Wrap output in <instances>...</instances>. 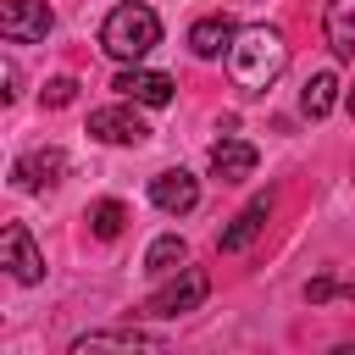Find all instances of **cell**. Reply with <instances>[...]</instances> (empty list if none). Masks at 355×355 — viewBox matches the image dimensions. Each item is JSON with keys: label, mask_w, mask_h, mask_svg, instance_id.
I'll list each match as a JSON object with an SVG mask.
<instances>
[{"label": "cell", "mask_w": 355, "mask_h": 355, "mask_svg": "<svg viewBox=\"0 0 355 355\" xmlns=\"http://www.w3.org/2000/svg\"><path fill=\"white\" fill-rule=\"evenodd\" d=\"M333 105H338V78H333V72H311L305 89H300V111H305L311 122H322Z\"/></svg>", "instance_id": "15"}, {"label": "cell", "mask_w": 355, "mask_h": 355, "mask_svg": "<svg viewBox=\"0 0 355 355\" xmlns=\"http://www.w3.org/2000/svg\"><path fill=\"white\" fill-rule=\"evenodd\" d=\"M255 172V144L244 139H216L211 144V178L216 183H244Z\"/></svg>", "instance_id": "11"}, {"label": "cell", "mask_w": 355, "mask_h": 355, "mask_svg": "<svg viewBox=\"0 0 355 355\" xmlns=\"http://www.w3.org/2000/svg\"><path fill=\"white\" fill-rule=\"evenodd\" d=\"M266 216H272V194H255L227 227H222V239H216V250L222 255H239V250H250L255 239H261V227H266Z\"/></svg>", "instance_id": "9"}, {"label": "cell", "mask_w": 355, "mask_h": 355, "mask_svg": "<svg viewBox=\"0 0 355 355\" xmlns=\"http://www.w3.org/2000/svg\"><path fill=\"white\" fill-rule=\"evenodd\" d=\"M122 227H128V205L122 200H94L89 205V233L94 239H116Z\"/></svg>", "instance_id": "17"}, {"label": "cell", "mask_w": 355, "mask_h": 355, "mask_svg": "<svg viewBox=\"0 0 355 355\" xmlns=\"http://www.w3.org/2000/svg\"><path fill=\"white\" fill-rule=\"evenodd\" d=\"M50 22L55 17L44 0H0V39H11V44H44Z\"/></svg>", "instance_id": "4"}, {"label": "cell", "mask_w": 355, "mask_h": 355, "mask_svg": "<svg viewBox=\"0 0 355 355\" xmlns=\"http://www.w3.org/2000/svg\"><path fill=\"white\" fill-rule=\"evenodd\" d=\"M322 28H327V44H333V55H355V0H327V17H322Z\"/></svg>", "instance_id": "14"}, {"label": "cell", "mask_w": 355, "mask_h": 355, "mask_svg": "<svg viewBox=\"0 0 355 355\" xmlns=\"http://www.w3.org/2000/svg\"><path fill=\"white\" fill-rule=\"evenodd\" d=\"M0 78H6V89H0V94H6V100H17V61H6V67H0Z\"/></svg>", "instance_id": "20"}, {"label": "cell", "mask_w": 355, "mask_h": 355, "mask_svg": "<svg viewBox=\"0 0 355 355\" xmlns=\"http://www.w3.org/2000/svg\"><path fill=\"white\" fill-rule=\"evenodd\" d=\"M183 261H189V244H183L178 233H161V239L144 250V272H150V277H172Z\"/></svg>", "instance_id": "16"}, {"label": "cell", "mask_w": 355, "mask_h": 355, "mask_svg": "<svg viewBox=\"0 0 355 355\" xmlns=\"http://www.w3.org/2000/svg\"><path fill=\"white\" fill-rule=\"evenodd\" d=\"M0 266H6L17 283H44V255H39V244H33V233H28L22 222H11V227L0 233Z\"/></svg>", "instance_id": "5"}, {"label": "cell", "mask_w": 355, "mask_h": 355, "mask_svg": "<svg viewBox=\"0 0 355 355\" xmlns=\"http://www.w3.org/2000/svg\"><path fill=\"white\" fill-rule=\"evenodd\" d=\"M333 288H338L333 277H311V283H305V300H311V305H322V300H333Z\"/></svg>", "instance_id": "19"}, {"label": "cell", "mask_w": 355, "mask_h": 355, "mask_svg": "<svg viewBox=\"0 0 355 355\" xmlns=\"http://www.w3.org/2000/svg\"><path fill=\"white\" fill-rule=\"evenodd\" d=\"M344 105H349V116H355V89H349V94H344Z\"/></svg>", "instance_id": "21"}, {"label": "cell", "mask_w": 355, "mask_h": 355, "mask_svg": "<svg viewBox=\"0 0 355 355\" xmlns=\"http://www.w3.org/2000/svg\"><path fill=\"white\" fill-rule=\"evenodd\" d=\"M161 44V17L144 0H122L105 22H100V50L111 61H144Z\"/></svg>", "instance_id": "2"}, {"label": "cell", "mask_w": 355, "mask_h": 355, "mask_svg": "<svg viewBox=\"0 0 355 355\" xmlns=\"http://www.w3.org/2000/svg\"><path fill=\"white\" fill-rule=\"evenodd\" d=\"M89 133H94L100 144H144V139H150V128H144V116H139L133 105L89 111Z\"/></svg>", "instance_id": "7"}, {"label": "cell", "mask_w": 355, "mask_h": 355, "mask_svg": "<svg viewBox=\"0 0 355 355\" xmlns=\"http://www.w3.org/2000/svg\"><path fill=\"white\" fill-rule=\"evenodd\" d=\"M227 72L244 94H266L283 72H288V44L277 28L255 22V28H239L233 44H227Z\"/></svg>", "instance_id": "1"}, {"label": "cell", "mask_w": 355, "mask_h": 355, "mask_svg": "<svg viewBox=\"0 0 355 355\" xmlns=\"http://www.w3.org/2000/svg\"><path fill=\"white\" fill-rule=\"evenodd\" d=\"M111 89L122 94V100H133V105H172V78L166 72H150V67H139V61H128L116 78H111Z\"/></svg>", "instance_id": "6"}, {"label": "cell", "mask_w": 355, "mask_h": 355, "mask_svg": "<svg viewBox=\"0 0 355 355\" xmlns=\"http://www.w3.org/2000/svg\"><path fill=\"white\" fill-rule=\"evenodd\" d=\"M161 344H166L161 333L116 327V333H83V338H72V355H89V349H161Z\"/></svg>", "instance_id": "13"}, {"label": "cell", "mask_w": 355, "mask_h": 355, "mask_svg": "<svg viewBox=\"0 0 355 355\" xmlns=\"http://www.w3.org/2000/svg\"><path fill=\"white\" fill-rule=\"evenodd\" d=\"M39 94H44V105H72L78 100V78H50Z\"/></svg>", "instance_id": "18"}, {"label": "cell", "mask_w": 355, "mask_h": 355, "mask_svg": "<svg viewBox=\"0 0 355 355\" xmlns=\"http://www.w3.org/2000/svg\"><path fill=\"white\" fill-rule=\"evenodd\" d=\"M233 33H239V22H233L227 11H216V17H200V22L189 28V50H194L200 61H216V55L233 44Z\"/></svg>", "instance_id": "12"}, {"label": "cell", "mask_w": 355, "mask_h": 355, "mask_svg": "<svg viewBox=\"0 0 355 355\" xmlns=\"http://www.w3.org/2000/svg\"><path fill=\"white\" fill-rule=\"evenodd\" d=\"M61 172H67V155H61L55 144H44V150H33V155H22V161L11 166L17 189H55Z\"/></svg>", "instance_id": "10"}, {"label": "cell", "mask_w": 355, "mask_h": 355, "mask_svg": "<svg viewBox=\"0 0 355 355\" xmlns=\"http://www.w3.org/2000/svg\"><path fill=\"white\" fill-rule=\"evenodd\" d=\"M205 294H211V277H205L200 266H178V277L144 300V316H183V311H200Z\"/></svg>", "instance_id": "3"}, {"label": "cell", "mask_w": 355, "mask_h": 355, "mask_svg": "<svg viewBox=\"0 0 355 355\" xmlns=\"http://www.w3.org/2000/svg\"><path fill=\"white\" fill-rule=\"evenodd\" d=\"M150 200H155L166 216H189V211L200 205V178H194V172H183V166L155 172V178H150Z\"/></svg>", "instance_id": "8"}]
</instances>
